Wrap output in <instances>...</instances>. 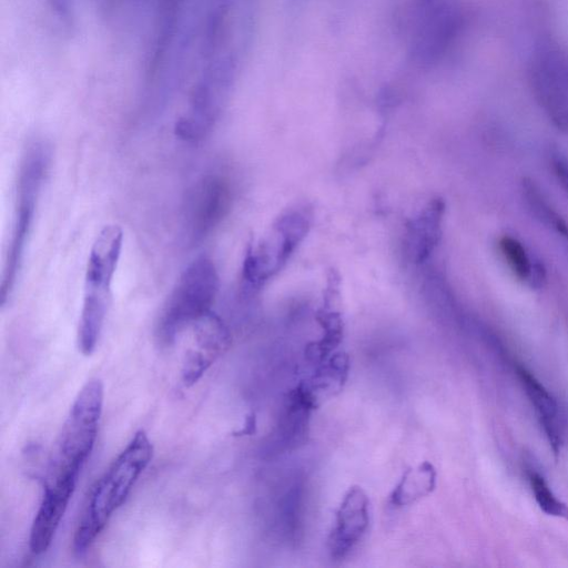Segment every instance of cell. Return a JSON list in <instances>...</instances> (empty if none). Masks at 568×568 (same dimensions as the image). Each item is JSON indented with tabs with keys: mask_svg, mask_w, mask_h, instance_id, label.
<instances>
[{
	"mask_svg": "<svg viewBox=\"0 0 568 568\" xmlns=\"http://www.w3.org/2000/svg\"><path fill=\"white\" fill-rule=\"evenodd\" d=\"M49 165L48 144L39 139L31 140L18 169L11 236L0 284L1 306L10 302L19 281Z\"/></svg>",
	"mask_w": 568,
	"mask_h": 568,
	"instance_id": "cell-1",
	"label": "cell"
},
{
	"mask_svg": "<svg viewBox=\"0 0 568 568\" xmlns=\"http://www.w3.org/2000/svg\"><path fill=\"white\" fill-rule=\"evenodd\" d=\"M152 444L139 430L93 487L73 538V549L82 555L123 505L139 476L151 462Z\"/></svg>",
	"mask_w": 568,
	"mask_h": 568,
	"instance_id": "cell-2",
	"label": "cell"
},
{
	"mask_svg": "<svg viewBox=\"0 0 568 568\" xmlns=\"http://www.w3.org/2000/svg\"><path fill=\"white\" fill-rule=\"evenodd\" d=\"M123 247V231L116 224L102 227L88 257L83 302L77 343L79 351L91 355L101 335L111 304V286Z\"/></svg>",
	"mask_w": 568,
	"mask_h": 568,
	"instance_id": "cell-3",
	"label": "cell"
},
{
	"mask_svg": "<svg viewBox=\"0 0 568 568\" xmlns=\"http://www.w3.org/2000/svg\"><path fill=\"white\" fill-rule=\"evenodd\" d=\"M220 286L214 263L205 256L193 260L178 278L156 320L154 335L162 347L211 312Z\"/></svg>",
	"mask_w": 568,
	"mask_h": 568,
	"instance_id": "cell-4",
	"label": "cell"
},
{
	"mask_svg": "<svg viewBox=\"0 0 568 568\" xmlns=\"http://www.w3.org/2000/svg\"><path fill=\"white\" fill-rule=\"evenodd\" d=\"M104 389L98 378L89 379L77 395L62 426L52 473L80 470L95 443Z\"/></svg>",
	"mask_w": 568,
	"mask_h": 568,
	"instance_id": "cell-5",
	"label": "cell"
},
{
	"mask_svg": "<svg viewBox=\"0 0 568 568\" xmlns=\"http://www.w3.org/2000/svg\"><path fill=\"white\" fill-rule=\"evenodd\" d=\"M232 202L230 180L207 172L187 190L182 206V232L186 244L203 242L226 216Z\"/></svg>",
	"mask_w": 568,
	"mask_h": 568,
	"instance_id": "cell-6",
	"label": "cell"
},
{
	"mask_svg": "<svg viewBox=\"0 0 568 568\" xmlns=\"http://www.w3.org/2000/svg\"><path fill=\"white\" fill-rule=\"evenodd\" d=\"M532 92L549 119L568 131V51L556 44L539 48L530 62Z\"/></svg>",
	"mask_w": 568,
	"mask_h": 568,
	"instance_id": "cell-7",
	"label": "cell"
},
{
	"mask_svg": "<svg viewBox=\"0 0 568 568\" xmlns=\"http://www.w3.org/2000/svg\"><path fill=\"white\" fill-rule=\"evenodd\" d=\"M79 475V470H61L52 474V478L44 484L42 499L30 530L29 545L33 554L41 555L50 547Z\"/></svg>",
	"mask_w": 568,
	"mask_h": 568,
	"instance_id": "cell-8",
	"label": "cell"
},
{
	"mask_svg": "<svg viewBox=\"0 0 568 568\" xmlns=\"http://www.w3.org/2000/svg\"><path fill=\"white\" fill-rule=\"evenodd\" d=\"M194 348H190L182 364V382L194 385L230 345V333L224 322L213 311L199 318L192 326Z\"/></svg>",
	"mask_w": 568,
	"mask_h": 568,
	"instance_id": "cell-9",
	"label": "cell"
},
{
	"mask_svg": "<svg viewBox=\"0 0 568 568\" xmlns=\"http://www.w3.org/2000/svg\"><path fill=\"white\" fill-rule=\"evenodd\" d=\"M369 524V500L361 487H352L345 494L328 538L333 557L347 555L362 539Z\"/></svg>",
	"mask_w": 568,
	"mask_h": 568,
	"instance_id": "cell-10",
	"label": "cell"
},
{
	"mask_svg": "<svg viewBox=\"0 0 568 568\" xmlns=\"http://www.w3.org/2000/svg\"><path fill=\"white\" fill-rule=\"evenodd\" d=\"M517 375L537 414L551 450L555 455H558L562 445V432L556 398L525 367L517 366Z\"/></svg>",
	"mask_w": 568,
	"mask_h": 568,
	"instance_id": "cell-11",
	"label": "cell"
},
{
	"mask_svg": "<svg viewBox=\"0 0 568 568\" xmlns=\"http://www.w3.org/2000/svg\"><path fill=\"white\" fill-rule=\"evenodd\" d=\"M435 486L436 470L430 463L424 462L403 474L390 494L389 501L397 507L409 505L430 494Z\"/></svg>",
	"mask_w": 568,
	"mask_h": 568,
	"instance_id": "cell-12",
	"label": "cell"
},
{
	"mask_svg": "<svg viewBox=\"0 0 568 568\" xmlns=\"http://www.w3.org/2000/svg\"><path fill=\"white\" fill-rule=\"evenodd\" d=\"M444 204L435 201L422 213L410 227V248L414 257L425 260L439 239L440 220Z\"/></svg>",
	"mask_w": 568,
	"mask_h": 568,
	"instance_id": "cell-13",
	"label": "cell"
},
{
	"mask_svg": "<svg viewBox=\"0 0 568 568\" xmlns=\"http://www.w3.org/2000/svg\"><path fill=\"white\" fill-rule=\"evenodd\" d=\"M523 193L532 214L568 241V225L551 207L540 189L530 179L523 180Z\"/></svg>",
	"mask_w": 568,
	"mask_h": 568,
	"instance_id": "cell-14",
	"label": "cell"
},
{
	"mask_svg": "<svg viewBox=\"0 0 568 568\" xmlns=\"http://www.w3.org/2000/svg\"><path fill=\"white\" fill-rule=\"evenodd\" d=\"M529 481L534 498L540 510L552 517L568 519V506L557 498L540 474L530 473Z\"/></svg>",
	"mask_w": 568,
	"mask_h": 568,
	"instance_id": "cell-15",
	"label": "cell"
},
{
	"mask_svg": "<svg viewBox=\"0 0 568 568\" xmlns=\"http://www.w3.org/2000/svg\"><path fill=\"white\" fill-rule=\"evenodd\" d=\"M499 247L514 274L521 281H528L534 261L524 245L517 239L505 235L499 240Z\"/></svg>",
	"mask_w": 568,
	"mask_h": 568,
	"instance_id": "cell-16",
	"label": "cell"
},
{
	"mask_svg": "<svg viewBox=\"0 0 568 568\" xmlns=\"http://www.w3.org/2000/svg\"><path fill=\"white\" fill-rule=\"evenodd\" d=\"M555 173L564 189L568 192V160L559 153L552 156Z\"/></svg>",
	"mask_w": 568,
	"mask_h": 568,
	"instance_id": "cell-17",
	"label": "cell"
}]
</instances>
